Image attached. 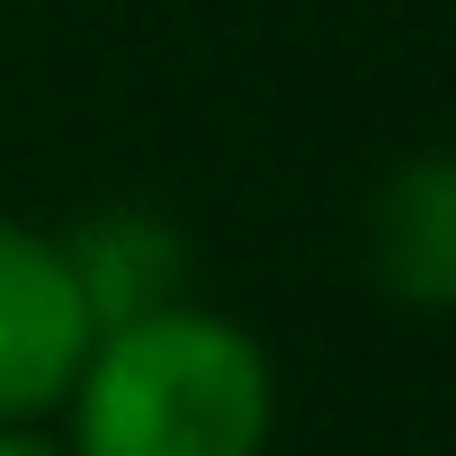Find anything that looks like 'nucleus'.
<instances>
[{"label": "nucleus", "mask_w": 456, "mask_h": 456, "mask_svg": "<svg viewBox=\"0 0 456 456\" xmlns=\"http://www.w3.org/2000/svg\"><path fill=\"white\" fill-rule=\"evenodd\" d=\"M0 456H63L45 429H0Z\"/></svg>", "instance_id": "obj_5"}, {"label": "nucleus", "mask_w": 456, "mask_h": 456, "mask_svg": "<svg viewBox=\"0 0 456 456\" xmlns=\"http://www.w3.org/2000/svg\"><path fill=\"white\" fill-rule=\"evenodd\" d=\"M278 358L206 296L108 322L45 420L63 456H269L278 447Z\"/></svg>", "instance_id": "obj_1"}, {"label": "nucleus", "mask_w": 456, "mask_h": 456, "mask_svg": "<svg viewBox=\"0 0 456 456\" xmlns=\"http://www.w3.org/2000/svg\"><path fill=\"white\" fill-rule=\"evenodd\" d=\"M99 322L72 287L54 224L0 215V429H45L90 358Z\"/></svg>", "instance_id": "obj_2"}, {"label": "nucleus", "mask_w": 456, "mask_h": 456, "mask_svg": "<svg viewBox=\"0 0 456 456\" xmlns=\"http://www.w3.org/2000/svg\"><path fill=\"white\" fill-rule=\"evenodd\" d=\"M367 287L403 322H447L456 305V161L438 143L403 152L367 188Z\"/></svg>", "instance_id": "obj_3"}, {"label": "nucleus", "mask_w": 456, "mask_h": 456, "mask_svg": "<svg viewBox=\"0 0 456 456\" xmlns=\"http://www.w3.org/2000/svg\"><path fill=\"white\" fill-rule=\"evenodd\" d=\"M54 242L72 260V287L90 305V322H134L161 314L179 296H197V251H188V224L143 206V197H99L72 224H54Z\"/></svg>", "instance_id": "obj_4"}]
</instances>
